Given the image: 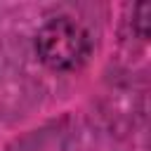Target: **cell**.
<instances>
[{
    "label": "cell",
    "instance_id": "1",
    "mask_svg": "<svg viewBox=\"0 0 151 151\" xmlns=\"http://www.w3.org/2000/svg\"><path fill=\"white\" fill-rule=\"evenodd\" d=\"M35 52L52 71H73L92 52L90 33L71 17H54L35 33Z\"/></svg>",
    "mask_w": 151,
    "mask_h": 151
}]
</instances>
